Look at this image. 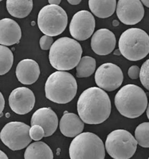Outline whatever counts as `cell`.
<instances>
[{"mask_svg": "<svg viewBox=\"0 0 149 159\" xmlns=\"http://www.w3.org/2000/svg\"><path fill=\"white\" fill-rule=\"evenodd\" d=\"M22 36L20 28L14 20L9 18L0 20V44L10 46L19 42Z\"/></svg>", "mask_w": 149, "mask_h": 159, "instance_id": "obj_17", "label": "cell"}, {"mask_svg": "<svg viewBox=\"0 0 149 159\" xmlns=\"http://www.w3.org/2000/svg\"><path fill=\"white\" fill-rule=\"evenodd\" d=\"M31 126L38 124L43 128L44 137L53 134L58 125V120L55 113L50 108L43 107L37 110L33 114L31 121Z\"/></svg>", "mask_w": 149, "mask_h": 159, "instance_id": "obj_15", "label": "cell"}, {"mask_svg": "<svg viewBox=\"0 0 149 159\" xmlns=\"http://www.w3.org/2000/svg\"><path fill=\"white\" fill-rule=\"evenodd\" d=\"M7 156L3 151L0 150V159H8Z\"/></svg>", "mask_w": 149, "mask_h": 159, "instance_id": "obj_32", "label": "cell"}, {"mask_svg": "<svg viewBox=\"0 0 149 159\" xmlns=\"http://www.w3.org/2000/svg\"><path fill=\"white\" fill-rule=\"evenodd\" d=\"M95 27V20L89 11L81 10L74 14L69 25L71 36L79 41L85 40L92 35Z\"/></svg>", "mask_w": 149, "mask_h": 159, "instance_id": "obj_11", "label": "cell"}, {"mask_svg": "<svg viewBox=\"0 0 149 159\" xmlns=\"http://www.w3.org/2000/svg\"><path fill=\"white\" fill-rule=\"evenodd\" d=\"M116 43L113 33L107 28L97 30L93 35L91 41V46L93 51L101 56L108 55L114 49Z\"/></svg>", "mask_w": 149, "mask_h": 159, "instance_id": "obj_14", "label": "cell"}, {"mask_svg": "<svg viewBox=\"0 0 149 159\" xmlns=\"http://www.w3.org/2000/svg\"><path fill=\"white\" fill-rule=\"evenodd\" d=\"M8 101L11 110L17 114L22 115L32 110L34 106L35 98L30 89L25 87H19L12 91Z\"/></svg>", "mask_w": 149, "mask_h": 159, "instance_id": "obj_13", "label": "cell"}, {"mask_svg": "<svg viewBox=\"0 0 149 159\" xmlns=\"http://www.w3.org/2000/svg\"><path fill=\"white\" fill-rule=\"evenodd\" d=\"M116 12L121 22L126 25H133L143 19L144 9L139 0H119Z\"/></svg>", "mask_w": 149, "mask_h": 159, "instance_id": "obj_12", "label": "cell"}, {"mask_svg": "<svg viewBox=\"0 0 149 159\" xmlns=\"http://www.w3.org/2000/svg\"><path fill=\"white\" fill-rule=\"evenodd\" d=\"M53 42L52 37L47 35L42 36L40 39L39 43L41 48L43 50H47L51 47Z\"/></svg>", "mask_w": 149, "mask_h": 159, "instance_id": "obj_27", "label": "cell"}, {"mask_svg": "<svg viewBox=\"0 0 149 159\" xmlns=\"http://www.w3.org/2000/svg\"><path fill=\"white\" fill-rule=\"evenodd\" d=\"M30 127L20 122H11L6 124L0 133L3 143L13 151L22 149L31 141L29 131Z\"/></svg>", "mask_w": 149, "mask_h": 159, "instance_id": "obj_9", "label": "cell"}, {"mask_svg": "<svg viewBox=\"0 0 149 159\" xmlns=\"http://www.w3.org/2000/svg\"><path fill=\"white\" fill-rule=\"evenodd\" d=\"M148 102L144 91L133 84H128L122 87L114 98L115 106L120 113L131 119L142 115L147 107Z\"/></svg>", "mask_w": 149, "mask_h": 159, "instance_id": "obj_3", "label": "cell"}, {"mask_svg": "<svg viewBox=\"0 0 149 159\" xmlns=\"http://www.w3.org/2000/svg\"><path fill=\"white\" fill-rule=\"evenodd\" d=\"M2 0H0V1H1Z\"/></svg>", "mask_w": 149, "mask_h": 159, "instance_id": "obj_36", "label": "cell"}, {"mask_svg": "<svg viewBox=\"0 0 149 159\" xmlns=\"http://www.w3.org/2000/svg\"><path fill=\"white\" fill-rule=\"evenodd\" d=\"M148 122H144L139 124L135 131V139L137 144L143 147H149Z\"/></svg>", "mask_w": 149, "mask_h": 159, "instance_id": "obj_24", "label": "cell"}, {"mask_svg": "<svg viewBox=\"0 0 149 159\" xmlns=\"http://www.w3.org/2000/svg\"><path fill=\"white\" fill-rule=\"evenodd\" d=\"M95 80L99 88L111 92L121 85L123 75L121 69L118 66L112 63H106L102 64L97 69Z\"/></svg>", "mask_w": 149, "mask_h": 159, "instance_id": "obj_10", "label": "cell"}, {"mask_svg": "<svg viewBox=\"0 0 149 159\" xmlns=\"http://www.w3.org/2000/svg\"><path fill=\"white\" fill-rule=\"evenodd\" d=\"M77 89L74 77L70 73L62 71L52 74L45 85L47 98L59 104H65L72 100L76 95Z\"/></svg>", "mask_w": 149, "mask_h": 159, "instance_id": "obj_4", "label": "cell"}, {"mask_svg": "<svg viewBox=\"0 0 149 159\" xmlns=\"http://www.w3.org/2000/svg\"><path fill=\"white\" fill-rule=\"evenodd\" d=\"M77 110L81 120L90 124H101L109 117L111 104L107 93L101 88L93 87L84 90L80 96Z\"/></svg>", "mask_w": 149, "mask_h": 159, "instance_id": "obj_1", "label": "cell"}, {"mask_svg": "<svg viewBox=\"0 0 149 159\" xmlns=\"http://www.w3.org/2000/svg\"><path fill=\"white\" fill-rule=\"evenodd\" d=\"M71 159H104V143L97 135L90 132L80 133L72 140L69 148Z\"/></svg>", "mask_w": 149, "mask_h": 159, "instance_id": "obj_6", "label": "cell"}, {"mask_svg": "<svg viewBox=\"0 0 149 159\" xmlns=\"http://www.w3.org/2000/svg\"><path fill=\"white\" fill-rule=\"evenodd\" d=\"M141 1L145 6L149 8V0H141Z\"/></svg>", "mask_w": 149, "mask_h": 159, "instance_id": "obj_34", "label": "cell"}, {"mask_svg": "<svg viewBox=\"0 0 149 159\" xmlns=\"http://www.w3.org/2000/svg\"><path fill=\"white\" fill-rule=\"evenodd\" d=\"M68 2L72 5H77L79 4L81 0H67Z\"/></svg>", "mask_w": 149, "mask_h": 159, "instance_id": "obj_31", "label": "cell"}, {"mask_svg": "<svg viewBox=\"0 0 149 159\" xmlns=\"http://www.w3.org/2000/svg\"><path fill=\"white\" fill-rule=\"evenodd\" d=\"M140 69L136 65H132L128 69V74L129 77L132 79H137L139 76Z\"/></svg>", "mask_w": 149, "mask_h": 159, "instance_id": "obj_28", "label": "cell"}, {"mask_svg": "<svg viewBox=\"0 0 149 159\" xmlns=\"http://www.w3.org/2000/svg\"><path fill=\"white\" fill-rule=\"evenodd\" d=\"M48 2L51 5H58L61 2V0H48Z\"/></svg>", "mask_w": 149, "mask_h": 159, "instance_id": "obj_30", "label": "cell"}, {"mask_svg": "<svg viewBox=\"0 0 149 159\" xmlns=\"http://www.w3.org/2000/svg\"><path fill=\"white\" fill-rule=\"evenodd\" d=\"M24 156L25 159H52L53 154L46 144L38 141L31 143L27 147Z\"/></svg>", "mask_w": 149, "mask_h": 159, "instance_id": "obj_20", "label": "cell"}, {"mask_svg": "<svg viewBox=\"0 0 149 159\" xmlns=\"http://www.w3.org/2000/svg\"><path fill=\"white\" fill-rule=\"evenodd\" d=\"M37 22L40 30L43 34L51 37L56 36L65 29L68 16L65 11L60 6L47 5L39 11Z\"/></svg>", "mask_w": 149, "mask_h": 159, "instance_id": "obj_7", "label": "cell"}, {"mask_svg": "<svg viewBox=\"0 0 149 159\" xmlns=\"http://www.w3.org/2000/svg\"><path fill=\"white\" fill-rule=\"evenodd\" d=\"M82 53L80 44L68 37H61L52 45L49 59L52 66L58 70H71L77 65Z\"/></svg>", "mask_w": 149, "mask_h": 159, "instance_id": "obj_2", "label": "cell"}, {"mask_svg": "<svg viewBox=\"0 0 149 159\" xmlns=\"http://www.w3.org/2000/svg\"><path fill=\"white\" fill-rule=\"evenodd\" d=\"M15 72L17 77L21 83L29 85L37 81L40 71L39 66L35 61L32 59H25L18 63Z\"/></svg>", "mask_w": 149, "mask_h": 159, "instance_id": "obj_16", "label": "cell"}, {"mask_svg": "<svg viewBox=\"0 0 149 159\" xmlns=\"http://www.w3.org/2000/svg\"><path fill=\"white\" fill-rule=\"evenodd\" d=\"M96 67L95 59L88 56L83 57L76 66V76L77 78L88 77L94 72Z\"/></svg>", "mask_w": 149, "mask_h": 159, "instance_id": "obj_22", "label": "cell"}, {"mask_svg": "<svg viewBox=\"0 0 149 159\" xmlns=\"http://www.w3.org/2000/svg\"><path fill=\"white\" fill-rule=\"evenodd\" d=\"M6 7L11 16L22 18L30 13L33 7V2L32 0H7Z\"/></svg>", "mask_w": 149, "mask_h": 159, "instance_id": "obj_21", "label": "cell"}, {"mask_svg": "<svg viewBox=\"0 0 149 159\" xmlns=\"http://www.w3.org/2000/svg\"><path fill=\"white\" fill-rule=\"evenodd\" d=\"M84 124L76 114L66 111L61 118L59 123L61 132L68 137H75L83 131Z\"/></svg>", "mask_w": 149, "mask_h": 159, "instance_id": "obj_18", "label": "cell"}, {"mask_svg": "<svg viewBox=\"0 0 149 159\" xmlns=\"http://www.w3.org/2000/svg\"><path fill=\"white\" fill-rule=\"evenodd\" d=\"M112 25L113 26H118L119 24V22L116 20H114L112 22Z\"/></svg>", "mask_w": 149, "mask_h": 159, "instance_id": "obj_33", "label": "cell"}, {"mask_svg": "<svg viewBox=\"0 0 149 159\" xmlns=\"http://www.w3.org/2000/svg\"><path fill=\"white\" fill-rule=\"evenodd\" d=\"M29 135L32 140L38 141L44 137V131L42 127L38 124H34L30 127Z\"/></svg>", "mask_w": 149, "mask_h": 159, "instance_id": "obj_26", "label": "cell"}, {"mask_svg": "<svg viewBox=\"0 0 149 159\" xmlns=\"http://www.w3.org/2000/svg\"><path fill=\"white\" fill-rule=\"evenodd\" d=\"M116 0H89L88 6L91 12L97 17H108L115 12Z\"/></svg>", "mask_w": 149, "mask_h": 159, "instance_id": "obj_19", "label": "cell"}, {"mask_svg": "<svg viewBox=\"0 0 149 159\" xmlns=\"http://www.w3.org/2000/svg\"><path fill=\"white\" fill-rule=\"evenodd\" d=\"M5 100L4 97L0 92V115L2 112L5 106Z\"/></svg>", "mask_w": 149, "mask_h": 159, "instance_id": "obj_29", "label": "cell"}, {"mask_svg": "<svg viewBox=\"0 0 149 159\" xmlns=\"http://www.w3.org/2000/svg\"><path fill=\"white\" fill-rule=\"evenodd\" d=\"M13 62V53L8 47L0 45V75L7 73L11 68Z\"/></svg>", "mask_w": 149, "mask_h": 159, "instance_id": "obj_23", "label": "cell"}, {"mask_svg": "<svg viewBox=\"0 0 149 159\" xmlns=\"http://www.w3.org/2000/svg\"><path fill=\"white\" fill-rule=\"evenodd\" d=\"M118 47L121 53L127 59L132 61L141 60L149 53L148 35L140 28H129L120 35Z\"/></svg>", "mask_w": 149, "mask_h": 159, "instance_id": "obj_5", "label": "cell"}, {"mask_svg": "<svg viewBox=\"0 0 149 159\" xmlns=\"http://www.w3.org/2000/svg\"><path fill=\"white\" fill-rule=\"evenodd\" d=\"M137 143L132 134L123 129L114 130L107 135L105 143L106 150L114 159H129L135 153Z\"/></svg>", "mask_w": 149, "mask_h": 159, "instance_id": "obj_8", "label": "cell"}, {"mask_svg": "<svg viewBox=\"0 0 149 159\" xmlns=\"http://www.w3.org/2000/svg\"><path fill=\"white\" fill-rule=\"evenodd\" d=\"M121 54L119 49H116L113 52V54L119 56Z\"/></svg>", "mask_w": 149, "mask_h": 159, "instance_id": "obj_35", "label": "cell"}, {"mask_svg": "<svg viewBox=\"0 0 149 159\" xmlns=\"http://www.w3.org/2000/svg\"><path fill=\"white\" fill-rule=\"evenodd\" d=\"M148 69L149 59H148L142 65L139 76L142 84L148 90H149Z\"/></svg>", "mask_w": 149, "mask_h": 159, "instance_id": "obj_25", "label": "cell"}]
</instances>
